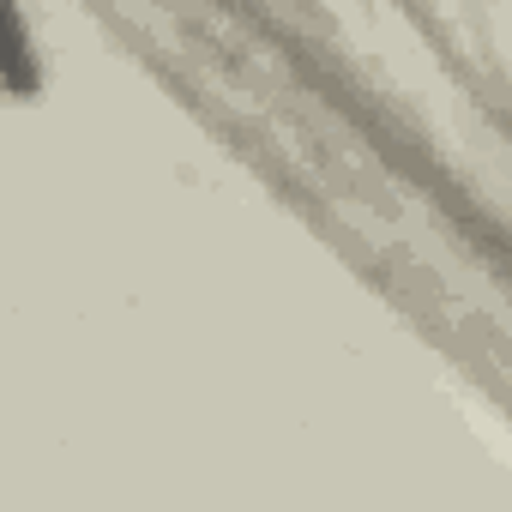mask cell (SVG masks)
<instances>
[{
    "instance_id": "1",
    "label": "cell",
    "mask_w": 512,
    "mask_h": 512,
    "mask_svg": "<svg viewBox=\"0 0 512 512\" xmlns=\"http://www.w3.org/2000/svg\"><path fill=\"white\" fill-rule=\"evenodd\" d=\"M0 91H13V97L37 91V55L19 19V0H0Z\"/></svg>"
}]
</instances>
